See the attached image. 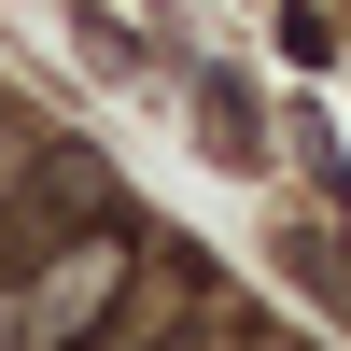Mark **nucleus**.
Segmentation results:
<instances>
[{
    "label": "nucleus",
    "mask_w": 351,
    "mask_h": 351,
    "mask_svg": "<svg viewBox=\"0 0 351 351\" xmlns=\"http://www.w3.org/2000/svg\"><path fill=\"white\" fill-rule=\"evenodd\" d=\"M112 281H127V253H112V239H84V253H71V281H56V309H28V351H71L84 324H99V295H112Z\"/></svg>",
    "instance_id": "1"
}]
</instances>
